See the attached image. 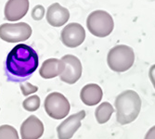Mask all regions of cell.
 <instances>
[{
    "label": "cell",
    "mask_w": 155,
    "mask_h": 139,
    "mask_svg": "<svg viewBox=\"0 0 155 139\" xmlns=\"http://www.w3.org/2000/svg\"><path fill=\"white\" fill-rule=\"evenodd\" d=\"M116 121L122 125L133 122L139 115L141 109V99L134 90H125L119 94L114 102Z\"/></svg>",
    "instance_id": "7a4b0ae2"
},
{
    "label": "cell",
    "mask_w": 155,
    "mask_h": 139,
    "mask_svg": "<svg viewBox=\"0 0 155 139\" xmlns=\"http://www.w3.org/2000/svg\"><path fill=\"white\" fill-rule=\"evenodd\" d=\"M84 117H86V111L81 110L65 119L57 127L58 138L71 139L81 127V121L84 119Z\"/></svg>",
    "instance_id": "9c48e42d"
},
{
    "label": "cell",
    "mask_w": 155,
    "mask_h": 139,
    "mask_svg": "<svg viewBox=\"0 0 155 139\" xmlns=\"http://www.w3.org/2000/svg\"><path fill=\"white\" fill-rule=\"evenodd\" d=\"M103 96L102 89L96 83H88L86 85L80 92V99L82 102L87 106H96L98 104Z\"/></svg>",
    "instance_id": "4fadbf2b"
},
{
    "label": "cell",
    "mask_w": 155,
    "mask_h": 139,
    "mask_svg": "<svg viewBox=\"0 0 155 139\" xmlns=\"http://www.w3.org/2000/svg\"><path fill=\"white\" fill-rule=\"evenodd\" d=\"M114 108L109 102H103L98 107H97L95 110V117L97 121L100 124H104L110 119Z\"/></svg>",
    "instance_id": "9a60e30c"
},
{
    "label": "cell",
    "mask_w": 155,
    "mask_h": 139,
    "mask_svg": "<svg viewBox=\"0 0 155 139\" xmlns=\"http://www.w3.org/2000/svg\"><path fill=\"white\" fill-rule=\"evenodd\" d=\"M44 134V124L35 115L28 117L21 125V139H39Z\"/></svg>",
    "instance_id": "30bf717a"
},
{
    "label": "cell",
    "mask_w": 155,
    "mask_h": 139,
    "mask_svg": "<svg viewBox=\"0 0 155 139\" xmlns=\"http://www.w3.org/2000/svg\"><path fill=\"white\" fill-rule=\"evenodd\" d=\"M86 39V31L84 27L76 22L67 24L61 34L62 44L70 48H74L83 44Z\"/></svg>",
    "instance_id": "52a82bcc"
},
{
    "label": "cell",
    "mask_w": 155,
    "mask_h": 139,
    "mask_svg": "<svg viewBox=\"0 0 155 139\" xmlns=\"http://www.w3.org/2000/svg\"><path fill=\"white\" fill-rule=\"evenodd\" d=\"M135 53L132 47L125 45H118L110 49L107 56V63L111 71L124 73L134 65Z\"/></svg>",
    "instance_id": "3957f363"
},
{
    "label": "cell",
    "mask_w": 155,
    "mask_h": 139,
    "mask_svg": "<svg viewBox=\"0 0 155 139\" xmlns=\"http://www.w3.org/2000/svg\"><path fill=\"white\" fill-rule=\"evenodd\" d=\"M88 31L97 37H106L111 34L114 28V19L104 10H95L87 19Z\"/></svg>",
    "instance_id": "277c9868"
},
{
    "label": "cell",
    "mask_w": 155,
    "mask_h": 139,
    "mask_svg": "<svg viewBox=\"0 0 155 139\" xmlns=\"http://www.w3.org/2000/svg\"><path fill=\"white\" fill-rule=\"evenodd\" d=\"M61 60L64 62L65 68L63 73L60 75V78L68 85H74L81 78L83 71L82 63L74 55H65L61 58Z\"/></svg>",
    "instance_id": "ba28073f"
},
{
    "label": "cell",
    "mask_w": 155,
    "mask_h": 139,
    "mask_svg": "<svg viewBox=\"0 0 155 139\" xmlns=\"http://www.w3.org/2000/svg\"><path fill=\"white\" fill-rule=\"evenodd\" d=\"M20 87L21 90V94L24 96L30 95L31 94H34L38 90V86H35L30 82H21L20 85Z\"/></svg>",
    "instance_id": "ac0fdd59"
},
{
    "label": "cell",
    "mask_w": 155,
    "mask_h": 139,
    "mask_svg": "<svg viewBox=\"0 0 155 139\" xmlns=\"http://www.w3.org/2000/svg\"><path fill=\"white\" fill-rule=\"evenodd\" d=\"M29 9V0H8L5 6V19L16 21L22 19Z\"/></svg>",
    "instance_id": "8fae6325"
},
{
    "label": "cell",
    "mask_w": 155,
    "mask_h": 139,
    "mask_svg": "<svg viewBox=\"0 0 155 139\" xmlns=\"http://www.w3.org/2000/svg\"><path fill=\"white\" fill-rule=\"evenodd\" d=\"M0 139H20L17 130L11 125L4 124L0 126Z\"/></svg>",
    "instance_id": "e0dca14e"
},
{
    "label": "cell",
    "mask_w": 155,
    "mask_h": 139,
    "mask_svg": "<svg viewBox=\"0 0 155 139\" xmlns=\"http://www.w3.org/2000/svg\"><path fill=\"white\" fill-rule=\"evenodd\" d=\"M41 100L40 97L36 95H31L29 97H27L26 99L23 100L22 102V107L25 110L30 111V112H34V111L37 110L40 107Z\"/></svg>",
    "instance_id": "2e32d148"
},
{
    "label": "cell",
    "mask_w": 155,
    "mask_h": 139,
    "mask_svg": "<svg viewBox=\"0 0 155 139\" xmlns=\"http://www.w3.org/2000/svg\"><path fill=\"white\" fill-rule=\"evenodd\" d=\"M64 62L58 59H48L42 64L39 74L44 79H52L60 76L64 71Z\"/></svg>",
    "instance_id": "5bb4252c"
},
{
    "label": "cell",
    "mask_w": 155,
    "mask_h": 139,
    "mask_svg": "<svg viewBox=\"0 0 155 139\" xmlns=\"http://www.w3.org/2000/svg\"><path fill=\"white\" fill-rule=\"evenodd\" d=\"M47 21L53 27H61L70 19L69 10L59 3L50 5L47 11Z\"/></svg>",
    "instance_id": "7c38bea8"
},
{
    "label": "cell",
    "mask_w": 155,
    "mask_h": 139,
    "mask_svg": "<svg viewBox=\"0 0 155 139\" xmlns=\"http://www.w3.org/2000/svg\"><path fill=\"white\" fill-rule=\"evenodd\" d=\"M144 139H155V125L152 126L150 129H149Z\"/></svg>",
    "instance_id": "44dd1931"
},
{
    "label": "cell",
    "mask_w": 155,
    "mask_h": 139,
    "mask_svg": "<svg viewBox=\"0 0 155 139\" xmlns=\"http://www.w3.org/2000/svg\"><path fill=\"white\" fill-rule=\"evenodd\" d=\"M32 28L26 22L4 23L0 25V38L8 43H19L30 38Z\"/></svg>",
    "instance_id": "8992f818"
},
{
    "label": "cell",
    "mask_w": 155,
    "mask_h": 139,
    "mask_svg": "<svg viewBox=\"0 0 155 139\" xmlns=\"http://www.w3.org/2000/svg\"><path fill=\"white\" fill-rule=\"evenodd\" d=\"M39 64L38 55L30 46L19 44L8 54L5 62V74L8 82H21L29 79Z\"/></svg>",
    "instance_id": "6da1fadb"
},
{
    "label": "cell",
    "mask_w": 155,
    "mask_h": 139,
    "mask_svg": "<svg viewBox=\"0 0 155 139\" xmlns=\"http://www.w3.org/2000/svg\"><path fill=\"white\" fill-rule=\"evenodd\" d=\"M47 114L54 120H61L67 117L71 109V105L66 97L59 93L52 92L48 94L44 102Z\"/></svg>",
    "instance_id": "5b68a950"
},
{
    "label": "cell",
    "mask_w": 155,
    "mask_h": 139,
    "mask_svg": "<svg viewBox=\"0 0 155 139\" xmlns=\"http://www.w3.org/2000/svg\"><path fill=\"white\" fill-rule=\"evenodd\" d=\"M45 16V8L43 6L37 5L32 10V18L35 21H41Z\"/></svg>",
    "instance_id": "d6986e66"
},
{
    "label": "cell",
    "mask_w": 155,
    "mask_h": 139,
    "mask_svg": "<svg viewBox=\"0 0 155 139\" xmlns=\"http://www.w3.org/2000/svg\"><path fill=\"white\" fill-rule=\"evenodd\" d=\"M149 77L150 80L152 83V86L155 89V64H153L150 68V71H149Z\"/></svg>",
    "instance_id": "ffe728a7"
}]
</instances>
